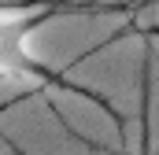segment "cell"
<instances>
[{
    "label": "cell",
    "mask_w": 159,
    "mask_h": 155,
    "mask_svg": "<svg viewBox=\"0 0 159 155\" xmlns=\"http://www.w3.org/2000/svg\"><path fill=\"white\" fill-rule=\"evenodd\" d=\"M137 155H152V140H148V118H144V137H141V152Z\"/></svg>",
    "instance_id": "3957f363"
},
{
    "label": "cell",
    "mask_w": 159,
    "mask_h": 155,
    "mask_svg": "<svg viewBox=\"0 0 159 155\" xmlns=\"http://www.w3.org/2000/svg\"><path fill=\"white\" fill-rule=\"evenodd\" d=\"M41 19H19V22H0V78H11L15 85L26 89H48L52 74L26 52V37L34 33Z\"/></svg>",
    "instance_id": "6da1fadb"
},
{
    "label": "cell",
    "mask_w": 159,
    "mask_h": 155,
    "mask_svg": "<svg viewBox=\"0 0 159 155\" xmlns=\"http://www.w3.org/2000/svg\"><path fill=\"white\" fill-rule=\"evenodd\" d=\"M52 11H56V4H41V0L0 4V22H19V19H48Z\"/></svg>",
    "instance_id": "7a4b0ae2"
}]
</instances>
